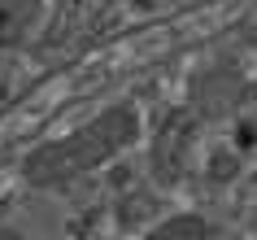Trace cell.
Wrapping results in <instances>:
<instances>
[{"mask_svg": "<svg viewBox=\"0 0 257 240\" xmlns=\"http://www.w3.org/2000/svg\"><path fill=\"white\" fill-rule=\"evenodd\" d=\"M136 135H140V114L131 105H113V109H105V114H96L87 127L61 135V140L40 144L27 157L22 175H27V184H35V188L70 184V179H79V175L105 166V162L113 157V153H122Z\"/></svg>", "mask_w": 257, "mask_h": 240, "instance_id": "obj_1", "label": "cell"}, {"mask_svg": "<svg viewBox=\"0 0 257 240\" xmlns=\"http://www.w3.org/2000/svg\"><path fill=\"white\" fill-rule=\"evenodd\" d=\"M44 0H0V48H14L40 27Z\"/></svg>", "mask_w": 257, "mask_h": 240, "instance_id": "obj_2", "label": "cell"}, {"mask_svg": "<svg viewBox=\"0 0 257 240\" xmlns=\"http://www.w3.org/2000/svg\"><path fill=\"white\" fill-rule=\"evenodd\" d=\"M205 236H209V223L201 214H170L144 231V240H205Z\"/></svg>", "mask_w": 257, "mask_h": 240, "instance_id": "obj_3", "label": "cell"}, {"mask_svg": "<svg viewBox=\"0 0 257 240\" xmlns=\"http://www.w3.org/2000/svg\"><path fill=\"white\" fill-rule=\"evenodd\" d=\"M209 79H214V88L196 83V88H192V101H196V105H201L205 114H218V109H227L231 101H235V79H231V74L222 79V70H214Z\"/></svg>", "mask_w": 257, "mask_h": 240, "instance_id": "obj_4", "label": "cell"}, {"mask_svg": "<svg viewBox=\"0 0 257 240\" xmlns=\"http://www.w3.org/2000/svg\"><path fill=\"white\" fill-rule=\"evenodd\" d=\"M0 240H22V236H18L14 227H0Z\"/></svg>", "mask_w": 257, "mask_h": 240, "instance_id": "obj_5", "label": "cell"}]
</instances>
